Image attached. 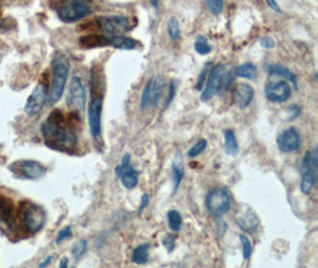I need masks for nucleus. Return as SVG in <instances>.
<instances>
[{
    "mask_svg": "<svg viewBox=\"0 0 318 268\" xmlns=\"http://www.w3.org/2000/svg\"><path fill=\"white\" fill-rule=\"evenodd\" d=\"M225 79V66L224 64H216L210 69L209 78H207V82L204 87V91L200 96V100L204 103L209 102L213 98L214 95L219 92L222 86L224 84Z\"/></svg>",
    "mask_w": 318,
    "mask_h": 268,
    "instance_id": "9d476101",
    "label": "nucleus"
},
{
    "mask_svg": "<svg viewBox=\"0 0 318 268\" xmlns=\"http://www.w3.org/2000/svg\"><path fill=\"white\" fill-rule=\"evenodd\" d=\"M149 249H150L149 243H143V245H139L136 247V248L132 250V255H131L132 262L137 263V264H144L148 262Z\"/></svg>",
    "mask_w": 318,
    "mask_h": 268,
    "instance_id": "a878e982",
    "label": "nucleus"
},
{
    "mask_svg": "<svg viewBox=\"0 0 318 268\" xmlns=\"http://www.w3.org/2000/svg\"><path fill=\"white\" fill-rule=\"evenodd\" d=\"M60 267L61 268L68 267V259H67V257H63V259L60 261Z\"/></svg>",
    "mask_w": 318,
    "mask_h": 268,
    "instance_id": "37998d69",
    "label": "nucleus"
},
{
    "mask_svg": "<svg viewBox=\"0 0 318 268\" xmlns=\"http://www.w3.org/2000/svg\"><path fill=\"white\" fill-rule=\"evenodd\" d=\"M87 242L86 239H79L71 247V255H73L75 261H79L82 256L87 253Z\"/></svg>",
    "mask_w": 318,
    "mask_h": 268,
    "instance_id": "c756f323",
    "label": "nucleus"
},
{
    "mask_svg": "<svg viewBox=\"0 0 318 268\" xmlns=\"http://www.w3.org/2000/svg\"><path fill=\"white\" fill-rule=\"evenodd\" d=\"M50 262H52V256L49 255V256H46V257H45V260L43 261V262L39 263V267H45V266H48V264H49Z\"/></svg>",
    "mask_w": 318,
    "mask_h": 268,
    "instance_id": "79ce46f5",
    "label": "nucleus"
},
{
    "mask_svg": "<svg viewBox=\"0 0 318 268\" xmlns=\"http://www.w3.org/2000/svg\"><path fill=\"white\" fill-rule=\"evenodd\" d=\"M100 30L107 37L123 35L130 29V20L125 16H107L98 18Z\"/></svg>",
    "mask_w": 318,
    "mask_h": 268,
    "instance_id": "9b49d317",
    "label": "nucleus"
},
{
    "mask_svg": "<svg viewBox=\"0 0 318 268\" xmlns=\"http://www.w3.org/2000/svg\"><path fill=\"white\" fill-rule=\"evenodd\" d=\"M175 93H177V84H175L174 80H172L169 82V86H168V92H167V98H166V106L170 105V103L173 102V99L175 98Z\"/></svg>",
    "mask_w": 318,
    "mask_h": 268,
    "instance_id": "e433bc0d",
    "label": "nucleus"
},
{
    "mask_svg": "<svg viewBox=\"0 0 318 268\" xmlns=\"http://www.w3.org/2000/svg\"><path fill=\"white\" fill-rule=\"evenodd\" d=\"M236 223L247 234H254L260 225V220L252 207L239 209L235 217Z\"/></svg>",
    "mask_w": 318,
    "mask_h": 268,
    "instance_id": "f3484780",
    "label": "nucleus"
},
{
    "mask_svg": "<svg viewBox=\"0 0 318 268\" xmlns=\"http://www.w3.org/2000/svg\"><path fill=\"white\" fill-rule=\"evenodd\" d=\"M52 69L53 77L52 82L49 86V94H48V105L53 106L59 102L61 96L63 95L64 88H66L68 75H69V61L63 55L62 53H57L53 57L52 61Z\"/></svg>",
    "mask_w": 318,
    "mask_h": 268,
    "instance_id": "7ed1b4c3",
    "label": "nucleus"
},
{
    "mask_svg": "<svg viewBox=\"0 0 318 268\" xmlns=\"http://www.w3.org/2000/svg\"><path fill=\"white\" fill-rule=\"evenodd\" d=\"M254 95H255V89L246 82L238 84L234 89V102L238 109H247L253 102Z\"/></svg>",
    "mask_w": 318,
    "mask_h": 268,
    "instance_id": "a211bd4d",
    "label": "nucleus"
},
{
    "mask_svg": "<svg viewBox=\"0 0 318 268\" xmlns=\"http://www.w3.org/2000/svg\"><path fill=\"white\" fill-rule=\"evenodd\" d=\"M0 229L10 232H16L18 229L16 209L12 200L2 193H0Z\"/></svg>",
    "mask_w": 318,
    "mask_h": 268,
    "instance_id": "ddd939ff",
    "label": "nucleus"
},
{
    "mask_svg": "<svg viewBox=\"0 0 318 268\" xmlns=\"http://www.w3.org/2000/svg\"><path fill=\"white\" fill-rule=\"evenodd\" d=\"M110 45L120 50H134L137 46V41L127 36L118 35L110 37Z\"/></svg>",
    "mask_w": 318,
    "mask_h": 268,
    "instance_id": "5701e85b",
    "label": "nucleus"
},
{
    "mask_svg": "<svg viewBox=\"0 0 318 268\" xmlns=\"http://www.w3.org/2000/svg\"><path fill=\"white\" fill-rule=\"evenodd\" d=\"M267 73L270 75H278V77L284 78L286 81H289V84H292L296 89L298 88V77L288 68L280 66V64H268Z\"/></svg>",
    "mask_w": 318,
    "mask_h": 268,
    "instance_id": "aec40b11",
    "label": "nucleus"
},
{
    "mask_svg": "<svg viewBox=\"0 0 318 268\" xmlns=\"http://www.w3.org/2000/svg\"><path fill=\"white\" fill-rule=\"evenodd\" d=\"M234 73L237 78L248 79V80H255L257 77V68L255 64L252 62H246L236 68Z\"/></svg>",
    "mask_w": 318,
    "mask_h": 268,
    "instance_id": "393cba45",
    "label": "nucleus"
},
{
    "mask_svg": "<svg viewBox=\"0 0 318 268\" xmlns=\"http://www.w3.org/2000/svg\"><path fill=\"white\" fill-rule=\"evenodd\" d=\"M239 241H241V247H242V255L243 259L244 260H249L250 256H252L253 253V247H252V242L248 238V236L241 234L238 236Z\"/></svg>",
    "mask_w": 318,
    "mask_h": 268,
    "instance_id": "7c9ffc66",
    "label": "nucleus"
},
{
    "mask_svg": "<svg viewBox=\"0 0 318 268\" xmlns=\"http://www.w3.org/2000/svg\"><path fill=\"white\" fill-rule=\"evenodd\" d=\"M260 45L264 49H273L275 46V41L273 37H270V36H264L260 39Z\"/></svg>",
    "mask_w": 318,
    "mask_h": 268,
    "instance_id": "4c0bfd02",
    "label": "nucleus"
},
{
    "mask_svg": "<svg viewBox=\"0 0 318 268\" xmlns=\"http://www.w3.org/2000/svg\"><path fill=\"white\" fill-rule=\"evenodd\" d=\"M209 69H210V63H206V64H205V67H204L203 71H202V73H200V75H199L198 82H197V86H195V88H197V89H200V88H202V85H203V82H204V79L206 78L207 73H209Z\"/></svg>",
    "mask_w": 318,
    "mask_h": 268,
    "instance_id": "58836bf2",
    "label": "nucleus"
},
{
    "mask_svg": "<svg viewBox=\"0 0 318 268\" xmlns=\"http://www.w3.org/2000/svg\"><path fill=\"white\" fill-rule=\"evenodd\" d=\"M91 11L87 0H68L57 9V16L63 23H75L87 17Z\"/></svg>",
    "mask_w": 318,
    "mask_h": 268,
    "instance_id": "0eeeda50",
    "label": "nucleus"
},
{
    "mask_svg": "<svg viewBox=\"0 0 318 268\" xmlns=\"http://www.w3.org/2000/svg\"><path fill=\"white\" fill-rule=\"evenodd\" d=\"M224 150L228 155L235 156L238 153V143L234 130L228 129L224 131Z\"/></svg>",
    "mask_w": 318,
    "mask_h": 268,
    "instance_id": "b1692460",
    "label": "nucleus"
},
{
    "mask_svg": "<svg viewBox=\"0 0 318 268\" xmlns=\"http://www.w3.org/2000/svg\"><path fill=\"white\" fill-rule=\"evenodd\" d=\"M194 50L199 54V55H207V54L212 52V46H211L206 37H204V36H198L194 42Z\"/></svg>",
    "mask_w": 318,
    "mask_h": 268,
    "instance_id": "cd10ccee",
    "label": "nucleus"
},
{
    "mask_svg": "<svg viewBox=\"0 0 318 268\" xmlns=\"http://www.w3.org/2000/svg\"><path fill=\"white\" fill-rule=\"evenodd\" d=\"M164 87H166V80L162 75L159 77H153L152 78V87H150V103L149 107L150 109H155L159 105L161 98L164 92Z\"/></svg>",
    "mask_w": 318,
    "mask_h": 268,
    "instance_id": "6ab92c4d",
    "label": "nucleus"
},
{
    "mask_svg": "<svg viewBox=\"0 0 318 268\" xmlns=\"http://www.w3.org/2000/svg\"><path fill=\"white\" fill-rule=\"evenodd\" d=\"M16 217L18 225L29 235H34L44 227L46 213L45 210L38 204L23 199L18 203Z\"/></svg>",
    "mask_w": 318,
    "mask_h": 268,
    "instance_id": "f03ea898",
    "label": "nucleus"
},
{
    "mask_svg": "<svg viewBox=\"0 0 318 268\" xmlns=\"http://www.w3.org/2000/svg\"><path fill=\"white\" fill-rule=\"evenodd\" d=\"M130 160L131 155L127 153L116 167V177L120 179L121 185L127 189L135 188L138 184V172L131 166Z\"/></svg>",
    "mask_w": 318,
    "mask_h": 268,
    "instance_id": "2eb2a0df",
    "label": "nucleus"
},
{
    "mask_svg": "<svg viewBox=\"0 0 318 268\" xmlns=\"http://www.w3.org/2000/svg\"><path fill=\"white\" fill-rule=\"evenodd\" d=\"M278 149L282 153H295L300 148V135L296 128L285 129L277 138Z\"/></svg>",
    "mask_w": 318,
    "mask_h": 268,
    "instance_id": "dca6fc26",
    "label": "nucleus"
},
{
    "mask_svg": "<svg viewBox=\"0 0 318 268\" xmlns=\"http://www.w3.org/2000/svg\"><path fill=\"white\" fill-rule=\"evenodd\" d=\"M172 170H173V192L175 193L180 187L185 177V167L180 154H177L175 156L173 163H172Z\"/></svg>",
    "mask_w": 318,
    "mask_h": 268,
    "instance_id": "4be33fe9",
    "label": "nucleus"
},
{
    "mask_svg": "<svg viewBox=\"0 0 318 268\" xmlns=\"http://www.w3.org/2000/svg\"><path fill=\"white\" fill-rule=\"evenodd\" d=\"M205 206L213 217H223L231 209V197L227 188L214 187L206 194Z\"/></svg>",
    "mask_w": 318,
    "mask_h": 268,
    "instance_id": "39448f33",
    "label": "nucleus"
},
{
    "mask_svg": "<svg viewBox=\"0 0 318 268\" xmlns=\"http://www.w3.org/2000/svg\"><path fill=\"white\" fill-rule=\"evenodd\" d=\"M41 130L45 145L50 149L68 154L77 149L78 136L74 128L67 123L61 110L55 109L49 113L46 119L43 121Z\"/></svg>",
    "mask_w": 318,
    "mask_h": 268,
    "instance_id": "f257e3e1",
    "label": "nucleus"
},
{
    "mask_svg": "<svg viewBox=\"0 0 318 268\" xmlns=\"http://www.w3.org/2000/svg\"><path fill=\"white\" fill-rule=\"evenodd\" d=\"M79 44L85 49L100 48V46L110 45V37L102 35H87L82 36L79 39Z\"/></svg>",
    "mask_w": 318,
    "mask_h": 268,
    "instance_id": "412c9836",
    "label": "nucleus"
},
{
    "mask_svg": "<svg viewBox=\"0 0 318 268\" xmlns=\"http://www.w3.org/2000/svg\"><path fill=\"white\" fill-rule=\"evenodd\" d=\"M86 100H87V95H86V89L81 78L73 77L68 87L66 98L67 106L75 112H81L86 107Z\"/></svg>",
    "mask_w": 318,
    "mask_h": 268,
    "instance_id": "1a4fd4ad",
    "label": "nucleus"
},
{
    "mask_svg": "<svg viewBox=\"0 0 318 268\" xmlns=\"http://www.w3.org/2000/svg\"><path fill=\"white\" fill-rule=\"evenodd\" d=\"M9 170L19 179L38 180L45 175L46 167L35 160H19L11 163Z\"/></svg>",
    "mask_w": 318,
    "mask_h": 268,
    "instance_id": "6e6552de",
    "label": "nucleus"
},
{
    "mask_svg": "<svg viewBox=\"0 0 318 268\" xmlns=\"http://www.w3.org/2000/svg\"><path fill=\"white\" fill-rule=\"evenodd\" d=\"M167 222H168V227L172 231H180V229L182 227V216L180 212L177 210H169L167 212Z\"/></svg>",
    "mask_w": 318,
    "mask_h": 268,
    "instance_id": "bb28decb",
    "label": "nucleus"
},
{
    "mask_svg": "<svg viewBox=\"0 0 318 268\" xmlns=\"http://www.w3.org/2000/svg\"><path fill=\"white\" fill-rule=\"evenodd\" d=\"M148 204H149V194L144 193V194H142L141 197V203H139V207H138V214H141L143 211H144L145 207L148 206Z\"/></svg>",
    "mask_w": 318,
    "mask_h": 268,
    "instance_id": "ea45409f",
    "label": "nucleus"
},
{
    "mask_svg": "<svg viewBox=\"0 0 318 268\" xmlns=\"http://www.w3.org/2000/svg\"><path fill=\"white\" fill-rule=\"evenodd\" d=\"M266 3H267V6L270 7L271 10H273L274 12L281 13V9H280V6H279V4L277 3V0H266Z\"/></svg>",
    "mask_w": 318,
    "mask_h": 268,
    "instance_id": "a19ab883",
    "label": "nucleus"
},
{
    "mask_svg": "<svg viewBox=\"0 0 318 268\" xmlns=\"http://www.w3.org/2000/svg\"><path fill=\"white\" fill-rule=\"evenodd\" d=\"M264 94L271 103L281 104L287 102L291 98V85L286 80L268 81L264 86Z\"/></svg>",
    "mask_w": 318,
    "mask_h": 268,
    "instance_id": "4468645a",
    "label": "nucleus"
},
{
    "mask_svg": "<svg viewBox=\"0 0 318 268\" xmlns=\"http://www.w3.org/2000/svg\"><path fill=\"white\" fill-rule=\"evenodd\" d=\"M300 172H302V181H300V191L303 194H309L312 191L317 182V172H318V149L314 147L313 150H309L305 153L302 164H300Z\"/></svg>",
    "mask_w": 318,
    "mask_h": 268,
    "instance_id": "20e7f679",
    "label": "nucleus"
},
{
    "mask_svg": "<svg viewBox=\"0 0 318 268\" xmlns=\"http://www.w3.org/2000/svg\"><path fill=\"white\" fill-rule=\"evenodd\" d=\"M162 246L167 249L168 253H172L175 248V236L173 234H167L162 238Z\"/></svg>",
    "mask_w": 318,
    "mask_h": 268,
    "instance_id": "c9c22d12",
    "label": "nucleus"
},
{
    "mask_svg": "<svg viewBox=\"0 0 318 268\" xmlns=\"http://www.w3.org/2000/svg\"><path fill=\"white\" fill-rule=\"evenodd\" d=\"M207 10L212 14H219L223 11L224 0H205Z\"/></svg>",
    "mask_w": 318,
    "mask_h": 268,
    "instance_id": "72a5a7b5",
    "label": "nucleus"
},
{
    "mask_svg": "<svg viewBox=\"0 0 318 268\" xmlns=\"http://www.w3.org/2000/svg\"><path fill=\"white\" fill-rule=\"evenodd\" d=\"M102 113H103V96H93L87 109L88 128L94 141H98L102 135Z\"/></svg>",
    "mask_w": 318,
    "mask_h": 268,
    "instance_id": "f8f14e48",
    "label": "nucleus"
},
{
    "mask_svg": "<svg viewBox=\"0 0 318 268\" xmlns=\"http://www.w3.org/2000/svg\"><path fill=\"white\" fill-rule=\"evenodd\" d=\"M49 94V80L46 77V73H43L39 81L36 85L34 91L31 92V94L29 95L25 103L24 111L28 116L34 117L36 114L41 112L43 107L46 104Z\"/></svg>",
    "mask_w": 318,
    "mask_h": 268,
    "instance_id": "423d86ee",
    "label": "nucleus"
},
{
    "mask_svg": "<svg viewBox=\"0 0 318 268\" xmlns=\"http://www.w3.org/2000/svg\"><path fill=\"white\" fill-rule=\"evenodd\" d=\"M207 148V141L205 138H200L198 142L194 143V145L192 147L191 149L187 152L188 157H195L200 155V154L204 153V150Z\"/></svg>",
    "mask_w": 318,
    "mask_h": 268,
    "instance_id": "473e14b6",
    "label": "nucleus"
},
{
    "mask_svg": "<svg viewBox=\"0 0 318 268\" xmlns=\"http://www.w3.org/2000/svg\"><path fill=\"white\" fill-rule=\"evenodd\" d=\"M4 27H5V19H2V18H0V28Z\"/></svg>",
    "mask_w": 318,
    "mask_h": 268,
    "instance_id": "c03bdc74",
    "label": "nucleus"
},
{
    "mask_svg": "<svg viewBox=\"0 0 318 268\" xmlns=\"http://www.w3.org/2000/svg\"><path fill=\"white\" fill-rule=\"evenodd\" d=\"M167 32L172 41H178L180 38V24L175 17H170L167 23Z\"/></svg>",
    "mask_w": 318,
    "mask_h": 268,
    "instance_id": "c85d7f7f",
    "label": "nucleus"
},
{
    "mask_svg": "<svg viewBox=\"0 0 318 268\" xmlns=\"http://www.w3.org/2000/svg\"><path fill=\"white\" fill-rule=\"evenodd\" d=\"M71 237V227L70 225H68V227L61 229V230L59 231V234H57L56 236V245H61L63 241H66V239L70 238Z\"/></svg>",
    "mask_w": 318,
    "mask_h": 268,
    "instance_id": "f704fd0d",
    "label": "nucleus"
},
{
    "mask_svg": "<svg viewBox=\"0 0 318 268\" xmlns=\"http://www.w3.org/2000/svg\"><path fill=\"white\" fill-rule=\"evenodd\" d=\"M150 87H152V78L146 81V84L143 88L142 95H141V103H139V106H141V110H146L149 109V103H150Z\"/></svg>",
    "mask_w": 318,
    "mask_h": 268,
    "instance_id": "2f4dec72",
    "label": "nucleus"
}]
</instances>
